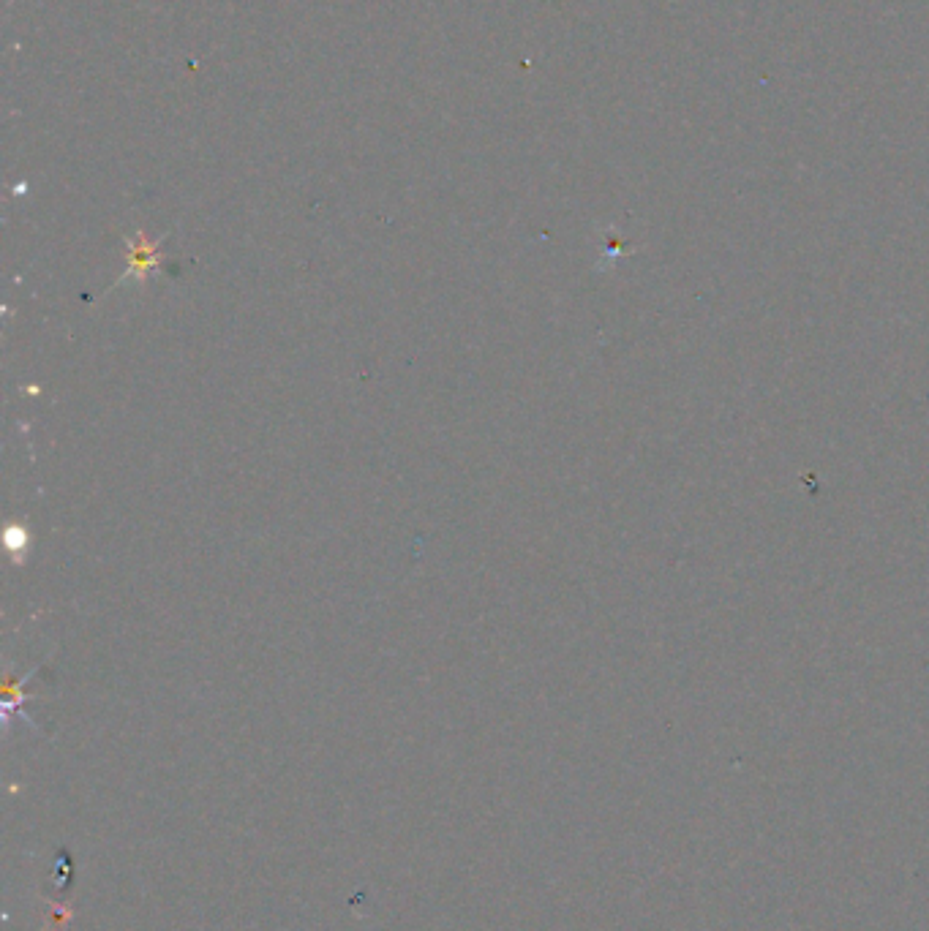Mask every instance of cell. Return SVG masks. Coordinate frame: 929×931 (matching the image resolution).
I'll return each mask as SVG.
<instances>
[{
  "mask_svg": "<svg viewBox=\"0 0 929 931\" xmlns=\"http://www.w3.org/2000/svg\"><path fill=\"white\" fill-rule=\"evenodd\" d=\"M150 270H156V248L153 245H131V275L145 278Z\"/></svg>",
  "mask_w": 929,
  "mask_h": 931,
  "instance_id": "obj_1",
  "label": "cell"
},
{
  "mask_svg": "<svg viewBox=\"0 0 929 931\" xmlns=\"http://www.w3.org/2000/svg\"><path fill=\"white\" fill-rule=\"evenodd\" d=\"M6 542H9L11 550L25 548V529H9V534H6Z\"/></svg>",
  "mask_w": 929,
  "mask_h": 931,
  "instance_id": "obj_2",
  "label": "cell"
}]
</instances>
